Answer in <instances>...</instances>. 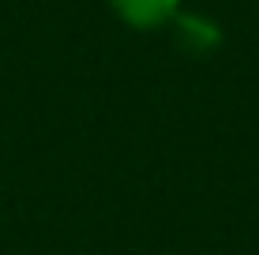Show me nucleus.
Returning a JSON list of instances; mask_svg holds the SVG:
<instances>
[{
	"mask_svg": "<svg viewBox=\"0 0 259 255\" xmlns=\"http://www.w3.org/2000/svg\"><path fill=\"white\" fill-rule=\"evenodd\" d=\"M109 8L132 30H158L169 19H177L181 0H109Z\"/></svg>",
	"mask_w": 259,
	"mask_h": 255,
	"instance_id": "1",
	"label": "nucleus"
}]
</instances>
